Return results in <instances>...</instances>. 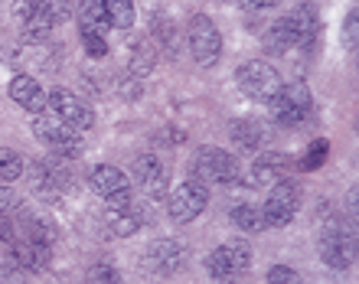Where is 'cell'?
I'll return each mask as SVG.
<instances>
[{"label": "cell", "mask_w": 359, "mask_h": 284, "mask_svg": "<svg viewBox=\"0 0 359 284\" xmlns=\"http://www.w3.org/2000/svg\"><path fill=\"white\" fill-rule=\"evenodd\" d=\"M33 134L39 137V144H46L49 151H56V157H66V161H76V157H82V151H86L79 131H72L69 124H62L56 114H36V118H33Z\"/></svg>", "instance_id": "cell-1"}, {"label": "cell", "mask_w": 359, "mask_h": 284, "mask_svg": "<svg viewBox=\"0 0 359 284\" xmlns=\"http://www.w3.org/2000/svg\"><path fill=\"white\" fill-rule=\"evenodd\" d=\"M268 108H271V118L278 124H284V128H297V124H304L307 118H311L313 98H311V92H307L304 82H294V86L278 88L274 98L268 102Z\"/></svg>", "instance_id": "cell-2"}, {"label": "cell", "mask_w": 359, "mask_h": 284, "mask_svg": "<svg viewBox=\"0 0 359 284\" xmlns=\"http://www.w3.org/2000/svg\"><path fill=\"white\" fill-rule=\"evenodd\" d=\"M320 258L337 271H346L356 258V238H353V229L343 226L340 219H330L323 222L320 229Z\"/></svg>", "instance_id": "cell-3"}, {"label": "cell", "mask_w": 359, "mask_h": 284, "mask_svg": "<svg viewBox=\"0 0 359 284\" xmlns=\"http://www.w3.org/2000/svg\"><path fill=\"white\" fill-rule=\"evenodd\" d=\"M297 209H301V187L287 177V180L271 187L265 206H262V216H265V226L284 229V226H291V219L297 216Z\"/></svg>", "instance_id": "cell-4"}, {"label": "cell", "mask_w": 359, "mask_h": 284, "mask_svg": "<svg viewBox=\"0 0 359 284\" xmlns=\"http://www.w3.org/2000/svg\"><path fill=\"white\" fill-rule=\"evenodd\" d=\"M236 79H238V88H242L248 98H255V102H271L274 92L284 86L281 76H278V69L268 66L265 59H252L245 66H238Z\"/></svg>", "instance_id": "cell-5"}, {"label": "cell", "mask_w": 359, "mask_h": 284, "mask_svg": "<svg viewBox=\"0 0 359 284\" xmlns=\"http://www.w3.org/2000/svg\"><path fill=\"white\" fill-rule=\"evenodd\" d=\"M187 39H189V53H193L199 66H216L219 56H222V33L216 29L212 20L196 13L187 27Z\"/></svg>", "instance_id": "cell-6"}, {"label": "cell", "mask_w": 359, "mask_h": 284, "mask_svg": "<svg viewBox=\"0 0 359 284\" xmlns=\"http://www.w3.org/2000/svg\"><path fill=\"white\" fill-rule=\"evenodd\" d=\"M248 268H252V245H245V242H226L206 258V271L216 281L245 275Z\"/></svg>", "instance_id": "cell-7"}, {"label": "cell", "mask_w": 359, "mask_h": 284, "mask_svg": "<svg viewBox=\"0 0 359 284\" xmlns=\"http://www.w3.org/2000/svg\"><path fill=\"white\" fill-rule=\"evenodd\" d=\"M46 104L53 108V114H56L59 121L69 124L72 131H88L95 124L92 108H88L76 92H69V88H53V92L46 95Z\"/></svg>", "instance_id": "cell-8"}, {"label": "cell", "mask_w": 359, "mask_h": 284, "mask_svg": "<svg viewBox=\"0 0 359 284\" xmlns=\"http://www.w3.org/2000/svg\"><path fill=\"white\" fill-rule=\"evenodd\" d=\"M209 203V189L203 187L199 180H187V183H180L177 189H173L170 196H167V209H170V219L173 222H193V219L206 209Z\"/></svg>", "instance_id": "cell-9"}, {"label": "cell", "mask_w": 359, "mask_h": 284, "mask_svg": "<svg viewBox=\"0 0 359 284\" xmlns=\"http://www.w3.org/2000/svg\"><path fill=\"white\" fill-rule=\"evenodd\" d=\"M199 180L209 183H236L238 180V161L222 147H203L196 154V163H193Z\"/></svg>", "instance_id": "cell-10"}, {"label": "cell", "mask_w": 359, "mask_h": 284, "mask_svg": "<svg viewBox=\"0 0 359 284\" xmlns=\"http://www.w3.org/2000/svg\"><path fill=\"white\" fill-rule=\"evenodd\" d=\"M7 258L20 271H46L53 262V248L29 242V238H13V242H7Z\"/></svg>", "instance_id": "cell-11"}, {"label": "cell", "mask_w": 359, "mask_h": 284, "mask_svg": "<svg viewBox=\"0 0 359 284\" xmlns=\"http://www.w3.org/2000/svg\"><path fill=\"white\" fill-rule=\"evenodd\" d=\"M284 20H287V27H291L294 39H297V46H304V49L317 46L323 23H320V10L313 7V4H297V7H294Z\"/></svg>", "instance_id": "cell-12"}, {"label": "cell", "mask_w": 359, "mask_h": 284, "mask_svg": "<svg viewBox=\"0 0 359 284\" xmlns=\"http://www.w3.org/2000/svg\"><path fill=\"white\" fill-rule=\"evenodd\" d=\"M134 180L144 189V196H151V199L167 196V167H163L161 157H154V154H141V157L134 161Z\"/></svg>", "instance_id": "cell-13"}, {"label": "cell", "mask_w": 359, "mask_h": 284, "mask_svg": "<svg viewBox=\"0 0 359 284\" xmlns=\"http://www.w3.org/2000/svg\"><path fill=\"white\" fill-rule=\"evenodd\" d=\"M29 187L46 203H56L62 196V187H66V173L56 170L53 161H29Z\"/></svg>", "instance_id": "cell-14"}, {"label": "cell", "mask_w": 359, "mask_h": 284, "mask_svg": "<svg viewBox=\"0 0 359 284\" xmlns=\"http://www.w3.org/2000/svg\"><path fill=\"white\" fill-rule=\"evenodd\" d=\"M291 170H294V161L287 154L265 151V154H258L255 163H252V180H255L258 187H274V183L287 180Z\"/></svg>", "instance_id": "cell-15"}, {"label": "cell", "mask_w": 359, "mask_h": 284, "mask_svg": "<svg viewBox=\"0 0 359 284\" xmlns=\"http://www.w3.org/2000/svg\"><path fill=\"white\" fill-rule=\"evenodd\" d=\"M147 262L157 275H177L180 268L187 265V248L180 245L177 238H161L147 248Z\"/></svg>", "instance_id": "cell-16"}, {"label": "cell", "mask_w": 359, "mask_h": 284, "mask_svg": "<svg viewBox=\"0 0 359 284\" xmlns=\"http://www.w3.org/2000/svg\"><path fill=\"white\" fill-rule=\"evenodd\" d=\"M10 98L29 114H43V108H46V92H43V86L33 76H13Z\"/></svg>", "instance_id": "cell-17"}, {"label": "cell", "mask_w": 359, "mask_h": 284, "mask_svg": "<svg viewBox=\"0 0 359 284\" xmlns=\"http://www.w3.org/2000/svg\"><path fill=\"white\" fill-rule=\"evenodd\" d=\"M151 43L161 46V53H167L170 59L180 56V29L167 13H157V17L151 20Z\"/></svg>", "instance_id": "cell-18"}, {"label": "cell", "mask_w": 359, "mask_h": 284, "mask_svg": "<svg viewBox=\"0 0 359 284\" xmlns=\"http://www.w3.org/2000/svg\"><path fill=\"white\" fill-rule=\"evenodd\" d=\"M88 183H92V189L98 193V196H111V193H118V189H128L131 183H128V177H124L118 167H111V163H98L92 173H88Z\"/></svg>", "instance_id": "cell-19"}, {"label": "cell", "mask_w": 359, "mask_h": 284, "mask_svg": "<svg viewBox=\"0 0 359 284\" xmlns=\"http://www.w3.org/2000/svg\"><path fill=\"white\" fill-rule=\"evenodd\" d=\"M154 66H157V46H154L151 39H137L131 43L128 49V69H131V76H151Z\"/></svg>", "instance_id": "cell-20"}, {"label": "cell", "mask_w": 359, "mask_h": 284, "mask_svg": "<svg viewBox=\"0 0 359 284\" xmlns=\"http://www.w3.org/2000/svg\"><path fill=\"white\" fill-rule=\"evenodd\" d=\"M262 43H265V49L271 53V56H284V53H291V49L297 46V39H294V33H291V27H287V20L284 17L274 20Z\"/></svg>", "instance_id": "cell-21"}, {"label": "cell", "mask_w": 359, "mask_h": 284, "mask_svg": "<svg viewBox=\"0 0 359 284\" xmlns=\"http://www.w3.org/2000/svg\"><path fill=\"white\" fill-rule=\"evenodd\" d=\"M265 128L258 121H252V118H245V121H238L232 124V141L242 147V151H258L262 144H265Z\"/></svg>", "instance_id": "cell-22"}, {"label": "cell", "mask_w": 359, "mask_h": 284, "mask_svg": "<svg viewBox=\"0 0 359 284\" xmlns=\"http://www.w3.org/2000/svg\"><path fill=\"white\" fill-rule=\"evenodd\" d=\"M79 27L98 29V33H108L111 20H108L104 0H82V7H79Z\"/></svg>", "instance_id": "cell-23"}, {"label": "cell", "mask_w": 359, "mask_h": 284, "mask_svg": "<svg viewBox=\"0 0 359 284\" xmlns=\"http://www.w3.org/2000/svg\"><path fill=\"white\" fill-rule=\"evenodd\" d=\"M141 219H144V212L137 206L121 209V212H114V216H111V222H108V232H111V236H118V238H128V236H134V232L144 226Z\"/></svg>", "instance_id": "cell-24"}, {"label": "cell", "mask_w": 359, "mask_h": 284, "mask_svg": "<svg viewBox=\"0 0 359 284\" xmlns=\"http://www.w3.org/2000/svg\"><path fill=\"white\" fill-rule=\"evenodd\" d=\"M23 238H29V242H39V245H56V226L49 222V219H29V222H23Z\"/></svg>", "instance_id": "cell-25"}, {"label": "cell", "mask_w": 359, "mask_h": 284, "mask_svg": "<svg viewBox=\"0 0 359 284\" xmlns=\"http://www.w3.org/2000/svg\"><path fill=\"white\" fill-rule=\"evenodd\" d=\"M108 20L114 29H128L134 27V0H104Z\"/></svg>", "instance_id": "cell-26"}, {"label": "cell", "mask_w": 359, "mask_h": 284, "mask_svg": "<svg viewBox=\"0 0 359 284\" xmlns=\"http://www.w3.org/2000/svg\"><path fill=\"white\" fill-rule=\"evenodd\" d=\"M232 222H236L238 229H245V232H262V229H265V216H262V209L248 206V203H242V206L232 209Z\"/></svg>", "instance_id": "cell-27"}, {"label": "cell", "mask_w": 359, "mask_h": 284, "mask_svg": "<svg viewBox=\"0 0 359 284\" xmlns=\"http://www.w3.org/2000/svg\"><path fill=\"white\" fill-rule=\"evenodd\" d=\"M23 170H27L23 157H20L17 151H10V147H0V180L13 183L23 177Z\"/></svg>", "instance_id": "cell-28"}, {"label": "cell", "mask_w": 359, "mask_h": 284, "mask_svg": "<svg viewBox=\"0 0 359 284\" xmlns=\"http://www.w3.org/2000/svg\"><path fill=\"white\" fill-rule=\"evenodd\" d=\"M79 33H82V46H86V53L92 59L108 56V39H104V33H98V29H86V27H79Z\"/></svg>", "instance_id": "cell-29"}, {"label": "cell", "mask_w": 359, "mask_h": 284, "mask_svg": "<svg viewBox=\"0 0 359 284\" xmlns=\"http://www.w3.org/2000/svg\"><path fill=\"white\" fill-rule=\"evenodd\" d=\"M121 278H118V271H114L111 265H92L86 275V284H118Z\"/></svg>", "instance_id": "cell-30"}, {"label": "cell", "mask_w": 359, "mask_h": 284, "mask_svg": "<svg viewBox=\"0 0 359 284\" xmlns=\"http://www.w3.org/2000/svg\"><path fill=\"white\" fill-rule=\"evenodd\" d=\"M327 151H330V147H327V141H317L311 151L301 157V170H313V167H320V163L327 161Z\"/></svg>", "instance_id": "cell-31"}, {"label": "cell", "mask_w": 359, "mask_h": 284, "mask_svg": "<svg viewBox=\"0 0 359 284\" xmlns=\"http://www.w3.org/2000/svg\"><path fill=\"white\" fill-rule=\"evenodd\" d=\"M268 284H304V281H301V275H297L294 268L274 265L271 271H268Z\"/></svg>", "instance_id": "cell-32"}, {"label": "cell", "mask_w": 359, "mask_h": 284, "mask_svg": "<svg viewBox=\"0 0 359 284\" xmlns=\"http://www.w3.org/2000/svg\"><path fill=\"white\" fill-rule=\"evenodd\" d=\"M104 203H108V209H114V212H121V209H131L134 206V189H118V193H111V196H104Z\"/></svg>", "instance_id": "cell-33"}, {"label": "cell", "mask_w": 359, "mask_h": 284, "mask_svg": "<svg viewBox=\"0 0 359 284\" xmlns=\"http://www.w3.org/2000/svg\"><path fill=\"white\" fill-rule=\"evenodd\" d=\"M0 212H4V216L23 212V203H20V196L13 193V189H7V187H0Z\"/></svg>", "instance_id": "cell-34"}, {"label": "cell", "mask_w": 359, "mask_h": 284, "mask_svg": "<svg viewBox=\"0 0 359 284\" xmlns=\"http://www.w3.org/2000/svg\"><path fill=\"white\" fill-rule=\"evenodd\" d=\"M356 39H359V17H356V10H353L350 17H346V27H343V43L350 49H356Z\"/></svg>", "instance_id": "cell-35"}, {"label": "cell", "mask_w": 359, "mask_h": 284, "mask_svg": "<svg viewBox=\"0 0 359 284\" xmlns=\"http://www.w3.org/2000/svg\"><path fill=\"white\" fill-rule=\"evenodd\" d=\"M118 92H121L124 102H137V98H141V82H137V79H121V82H118Z\"/></svg>", "instance_id": "cell-36"}, {"label": "cell", "mask_w": 359, "mask_h": 284, "mask_svg": "<svg viewBox=\"0 0 359 284\" xmlns=\"http://www.w3.org/2000/svg\"><path fill=\"white\" fill-rule=\"evenodd\" d=\"M0 284H29V281H27V271H20V268L10 265V271L0 275Z\"/></svg>", "instance_id": "cell-37"}, {"label": "cell", "mask_w": 359, "mask_h": 284, "mask_svg": "<svg viewBox=\"0 0 359 284\" xmlns=\"http://www.w3.org/2000/svg\"><path fill=\"white\" fill-rule=\"evenodd\" d=\"M281 0H238L242 10H268V7H278Z\"/></svg>", "instance_id": "cell-38"}, {"label": "cell", "mask_w": 359, "mask_h": 284, "mask_svg": "<svg viewBox=\"0 0 359 284\" xmlns=\"http://www.w3.org/2000/svg\"><path fill=\"white\" fill-rule=\"evenodd\" d=\"M118 284H124V281H118Z\"/></svg>", "instance_id": "cell-39"}]
</instances>
